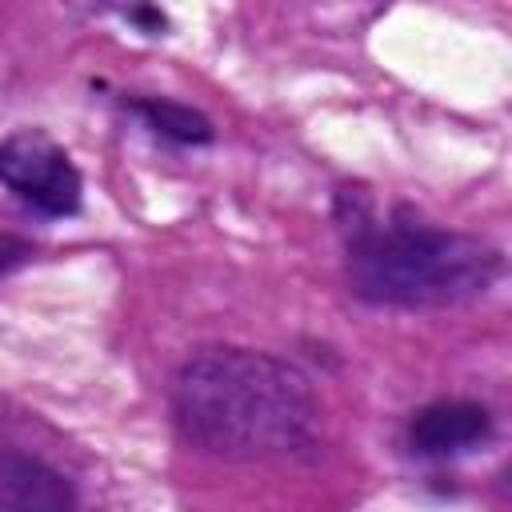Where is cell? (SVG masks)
I'll return each instance as SVG.
<instances>
[{"label": "cell", "mask_w": 512, "mask_h": 512, "mask_svg": "<svg viewBox=\"0 0 512 512\" xmlns=\"http://www.w3.org/2000/svg\"><path fill=\"white\" fill-rule=\"evenodd\" d=\"M172 416L188 444L220 460L284 456L312 440L320 400L312 380L252 348H200L172 384Z\"/></svg>", "instance_id": "1"}, {"label": "cell", "mask_w": 512, "mask_h": 512, "mask_svg": "<svg viewBox=\"0 0 512 512\" xmlns=\"http://www.w3.org/2000/svg\"><path fill=\"white\" fill-rule=\"evenodd\" d=\"M344 268L372 304L436 308L480 296L500 276V252L468 232L436 228L412 208L376 212L364 196H340Z\"/></svg>", "instance_id": "2"}, {"label": "cell", "mask_w": 512, "mask_h": 512, "mask_svg": "<svg viewBox=\"0 0 512 512\" xmlns=\"http://www.w3.org/2000/svg\"><path fill=\"white\" fill-rule=\"evenodd\" d=\"M0 184L44 216H72L84 192L72 156L40 128H20L0 140Z\"/></svg>", "instance_id": "3"}, {"label": "cell", "mask_w": 512, "mask_h": 512, "mask_svg": "<svg viewBox=\"0 0 512 512\" xmlns=\"http://www.w3.org/2000/svg\"><path fill=\"white\" fill-rule=\"evenodd\" d=\"M492 436V416L476 400H436L420 408L408 424V448L428 460L460 456Z\"/></svg>", "instance_id": "4"}, {"label": "cell", "mask_w": 512, "mask_h": 512, "mask_svg": "<svg viewBox=\"0 0 512 512\" xmlns=\"http://www.w3.org/2000/svg\"><path fill=\"white\" fill-rule=\"evenodd\" d=\"M0 512H76V488L52 464L0 448Z\"/></svg>", "instance_id": "5"}, {"label": "cell", "mask_w": 512, "mask_h": 512, "mask_svg": "<svg viewBox=\"0 0 512 512\" xmlns=\"http://www.w3.org/2000/svg\"><path fill=\"white\" fill-rule=\"evenodd\" d=\"M136 112L168 140H180V144H208L212 140V124L176 100H136Z\"/></svg>", "instance_id": "6"}]
</instances>
